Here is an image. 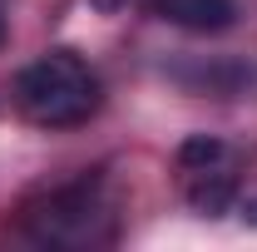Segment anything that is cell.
Instances as JSON below:
<instances>
[{
  "instance_id": "obj_3",
  "label": "cell",
  "mask_w": 257,
  "mask_h": 252,
  "mask_svg": "<svg viewBox=\"0 0 257 252\" xmlns=\"http://www.w3.org/2000/svg\"><path fill=\"white\" fill-rule=\"evenodd\" d=\"M99 218H109L99 193L89 183H74V188L50 193L45 208H35V232L45 242H94V237H104V232H94Z\"/></svg>"
},
{
  "instance_id": "obj_1",
  "label": "cell",
  "mask_w": 257,
  "mask_h": 252,
  "mask_svg": "<svg viewBox=\"0 0 257 252\" xmlns=\"http://www.w3.org/2000/svg\"><path fill=\"white\" fill-rule=\"evenodd\" d=\"M15 109L40 129H74L99 109V74L74 50H50L20 69Z\"/></svg>"
},
{
  "instance_id": "obj_6",
  "label": "cell",
  "mask_w": 257,
  "mask_h": 252,
  "mask_svg": "<svg viewBox=\"0 0 257 252\" xmlns=\"http://www.w3.org/2000/svg\"><path fill=\"white\" fill-rule=\"evenodd\" d=\"M0 40H5V5H0Z\"/></svg>"
},
{
  "instance_id": "obj_2",
  "label": "cell",
  "mask_w": 257,
  "mask_h": 252,
  "mask_svg": "<svg viewBox=\"0 0 257 252\" xmlns=\"http://www.w3.org/2000/svg\"><path fill=\"white\" fill-rule=\"evenodd\" d=\"M178 168H183V183H188V203L203 213H223L227 203L237 198V154L198 134L178 149Z\"/></svg>"
},
{
  "instance_id": "obj_5",
  "label": "cell",
  "mask_w": 257,
  "mask_h": 252,
  "mask_svg": "<svg viewBox=\"0 0 257 252\" xmlns=\"http://www.w3.org/2000/svg\"><path fill=\"white\" fill-rule=\"evenodd\" d=\"M94 5H99V10H124L128 0H94Z\"/></svg>"
},
{
  "instance_id": "obj_4",
  "label": "cell",
  "mask_w": 257,
  "mask_h": 252,
  "mask_svg": "<svg viewBox=\"0 0 257 252\" xmlns=\"http://www.w3.org/2000/svg\"><path fill=\"white\" fill-rule=\"evenodd\" d=\"M168 25H183V30H198V35H213V30H227L237 20V5L232 0H154Z\"/></svg>"
}]
</instances>
